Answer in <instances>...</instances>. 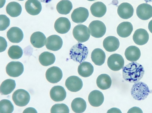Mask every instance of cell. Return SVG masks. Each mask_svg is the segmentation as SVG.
<instances>
[{"label":"cell","instance_id":"cell-1","mask_svg":"<svg viewBox=\"0 0 152 113\" xmlns=\"http://www.w3.org/2000/svg\"><path fill=\"white\" fill-rule=\"evenodd\" d=\"M122 76L127 82L135 83L139 81L144 73L143 67L136 62L130 63L123 67Z\"/></svg>","mask_w":152,"mask_h":113},{"label":"cell","instance_id":"cell-2","mask_svg":"<svg viewBox=\"0 0 152 113\" xmlns=\"http://www.w3.org/2000/svg\"><path fill=\"white\" fill-rule=\"evenodd\" d=\"M88 52L87 47L84 44L79 43L71 48L69 55L71 58L74 61L81 63L86 59Z\"/></svg>","mask_w":152,"mask_h":113},{"label":"cell","instance_id":"cell-3","mask_svg":"<svg viewBox=\"0 0 152 113\" xmlns=\"http://www.w3.org/2000/svg\"><path fill=\"white\" fill-rule=\"evenodd\" d=\"M131 93L134 99L140 101L144 100L147 97L150 91L146 84L142 82H138L132 86Z\"/></svg>","mask_w":152,"mask_h":113},{"label":"cell","instance_id":"cell-4","mask_svg":"<svg viewBox=\"0 0 152 113\" xmlns=\"http://www.w3.org/2000/svg\"><path fill=\"white\" fill-rule=\"evenodd\" d=\"M73 36L79 43H83L87 41L90 35V31L86 26L80 24L77 25L72 31Z\"/></svg>","mask_w":152,"mask_h":113},{"label":"cell","instance_id":"cell-5","mask_svg":"<svg viewBox=\"0 0 152 113\" xmlns=\"http://www.w3.org/2000/svg\"><path fill=\"white\" fill-rule=\"evenodd\" d=\"M30 99L29 93L23 89L15 91L12 95V99L16 105L20 107L25 106L29 103Z\"/></svg>","mask_w":152,"mask_h":113},{"label":"cell","instance_id":"cell-6","mask_svg":"<svg viewBox=\"0 0 152 113\" xmlns=\"http://www.w3.org/2000/svg\"><path fill=\"white\" fill-rule=\"evenodd\" d=\"M88 28L91 35L96 38H100L103 36L106 30L103 22L98 20L91 22L89 25Z\"/></svg>","mask_w":152,"mask_h":113},{"label":"cell","instance_id":"cell-7","mask_svg":"<svg viewBox=\"0 0 152 113\" xmlns=\"http://www.w3.org/2000/svg\"><path fill=\"white\" fill-rule=\"evenodd\" d=\"M124 63V60L123 57L118 54L111 55L107 60L108 67L113 71H118L123 68Z\"/></svg>","mask_w":152,"mask_h":113},{"label":"cell","instance_id":"cell-8","mask_svg":"<svg viewBox=\"0 0 152 113\" xmlns=\"http://www.w3.org/2000/svg\"><path fill=\"white\" fill-rule=\"evenodd\" d=\"M7 74L10 76L17 77L20 75L24 71V67L20 62L12 61L9 62L6 68Z\"/></svg>","mask_w":152,"mask_h":113},{"label":"cell","instance_id":"cell-9","mask_svg":"<svg viewBox=\"0 0 152 113\" xmlns=\"http://www.w3.org/2000/svg\"><path fill=\"white\" fill-rule=\"evenodd\" d=\"M47 80L52 83H57L62 79L63 73L61 70L56 66H53L48 68L45 74Z\"/></svg>","mask_w":152,"mask_h":113},{"label":"cell","instance_id":"cell-10","mask_svg":"<svg viewBox=\"0 0 152 113\" xmlns=\"http://www.w3.org/2000/svg\"><path fill=\"white\" fill-rule=\"evenodd\" d=\"M65 86L69 91L72 92H77L82 88L83 83L82 80L76 76H71L66 80Z\"/></svg>","mask_w":152,"mask_h":113},{"label":"cell","instance_id":"cell-11","mask_svg":"<svg viewBox=\"0 0 152 113\" xmlns=\"http://www.w3.org/2000/svg\"><path fill=\"white\" fill-rule=\"evenodd\" d=\"M89 16L88 10L84 7L75 9L71 15L72 21L76 23H82L85 21Z\"/></svg>","mask_w":152,"mask_h":113},{"label":"cell","instance_id":"cell-12","mask_svg":"<svg viewBox=\"0 0 152 113\" xmlns=\"http://www.w3.org/2000/svg\"><path fill=\"white\" fill-rule=\"evenodd\" d=\"M62 45L63 41L61 37L57 35H53L47 38L45 46L48 49L56 51L59 50Z\"/></svg>","mask_w":152,"mask_h":113},{"label":"cell","instance_id":"cell-13","mask_svg":"<svg viewBox=\"0 0 152 113\" xmlns=\"http://www.w3.org/2000/svg\"><path fill=\"white\" fill-rule=\"evenodd\" d=\"M136 14L142 20H148L152 17V6L147 3L141 4L137 8Z\"/></svg>","mask_w":152,"mask_h":113},{"label":"cell","instance_id":"cell-14","mask_svg":"<svg viewBox=\"0 0 152 113\" xmlns=\"http://www.w3.org/2000/svg\"><path fill=\"white\" fill-rule=\"evenodd\" d=\"M56 31L58 33L64 34L67 33L71 28V23L66 17H60L56 20L54 25Z\"/></svg>","mask_w":152,"mask_h":113},{"label":"cell","instance_id":"cell-15","mask_svg":"<svg viewBox=\"0 0 152 113\" xmlns=\"http://www.w3.org/2000/svg\"><path fill=\"white\" fill-rule=\"evenodd\" d=\"M134 11L133 8L130 4L127 2H124L118 6L117 13L121 18L127 19L133 16Z\"/></svg>","mask_w":152,"mask_h":113},{"label":"cell","instance_id":"cell-16","mask_svg":"<svg viewBox=\"0 0 152 113\" xmlns=\"http://www.w3.org/2000/svg\"><path fill=\"white\" fill-rule=\"evenodd\" d=\"M149 38V34L147 31L142 28L137 29L133 35V39L136 44L142 46L146 44Z\"/></svg>","mask_w":152,"mask_h":113},{"label":"cell","instance_id":"cell-17","mask_svg":"<svg viewBox=\"0 0 152 113\" xmlns=\"http://www.w3.org/2000/svg\"><path fill=\"white\" fill-rule=\"evenodd\" d=\"M7 35L9 41L13 43H19L23 38L22 30L16 27L10 28L7 32Z\"/></svg>","mask_w":152,"mask_h":113},{"label":"cell","instance_id":"cell-18","mask_svg":"<svg viewBox=\"0 0 152 113\" xmlns=\"http://www.w3.org/2000/svg\"><path fill=\"white\" fill-rule=\"evenodd\" d=\"M51 98L55 102L63 101L66 96V92L63 87L56 85L52 88L50 92Z\"/></svg>","mask_w":152,"mask_h":113},{"label":"cell","instance_id":"cell-19","mask_svg":"<svg viewBox=\"0 0 152 113\" xmlns=\"http://www.w3.org/2000/svg\"><path fill=\"white\" fill-rule=\"evenodd\" d=\"M25 6L27 12L32 15H38L42 9L41 4L38 0H28Z\"/></svg>","mask_w":152,"mask_h":113},{"label":"cell","instance_id":"cell-20","mask_svg":"<svg viewBox=\"0 0 152 113\" xmlns=\"http://www.w3.org/2000/svg\"><path fill=\"white\" fill-rule=\"evenodd\" d=\"M88 99L89 102L91 106L97 107L102 104L104 97L101 92L98 90H94L90 93Z\"/></svg>","mask_w":152,"mask_h":113},{"label":"cell","instance_id":"cell-21","mask_svg":"<svg viewBox=\"0 0 152 113\" xmlns=\"http://www.w3.org/2000/svg\"><path fill=\"white\" fill-rule=\"evenodd\" d=\"M103 45L105 50L109 52L116 51L119 48L120 43L118 39L115 36H110L104 40Z\"/></svg>","mask_w":152,"mask_h":113},{"label":"cell","instance_id":"cell-22","mask_svg":"<svg viewBox=\"0 0 152 113\" xmlns=\"http://www.w3.org/2000/svg\"><path fill=\"white\" fill-rule=\"evenodd\" d=\"M30 42L34 47L39 48L46 45V37L42 32H36L31 35L30 38Z\"/></svg>","mask_w":152,"mask_h":113},{"label":"cell","instance_id":"cell-23","mask_svg":"<svg viewBox=\"0 0 152 113\" xmlns=\"http://www.w3.org/2000/svg\"><path fill=\"white\" fill-rule=\"evenodd\" d=\"M133 30V26L131 22H124L120 23L118 26L117 32L119 36L125 38L131 35Z\"/></svg>","mask_w":152,"mask_h":113},{"label":"cell","instance_id":"cell-24","mask_svg":"<svg viewBox=\"0 0 152 113\" xmlns=\"http://www.w3.org/2000/svg\"><path fill=\"white\" fill-rule=\"evenodd\" d=\"M124 54L128 60L134 62L136 61L140 58L141 52L138 47L134 46H131L126 49Z\"/></svg>","mask_w":152,"mask_h":113},{"label":"cell","instance_id":"cell-25","mask_svg":"<svg viewBox=\"0 0 152 113\" xmlns=\"http://www.w3.org/2000/svg\"><path fill=\"white\" fill-rule=\"evenodd\" d=\"M90 9L93 15L95 17H101L105 14L107 8L103 3L98 1L93 3L91 5Z\"/></svg>","mask_w":152,"mask_h":113},{"label":"cell","instance_id":"cell-26","mask_svg":"<svg viewBox=\"0 0 152 113\" xmlns=\"http://www.w3.org/2000/svg\"><path fill=\"white\" fill-rule=\"evenodd\" d=\"M106 55L104 51L101 49L96 48L92 51L91 58L92 62L97 65L101 66L104 62Z\"/></svg>","mask_w":152,"mask_h":113},{"label":"cell","instance_id":"cell-27","mask_svg":"<svg viewBox=\"0 0 152 113\" xmlns=\"http://www.w3.org/2000/svg\"><path fill=\"white\" fill-rule=\"evenodd\" d=\"M94 68L92 65L87 62H83L80 63L78 68V72L81 76L88 77L92 74Z\"/></svg>","mask_w":152,"mask_h":113},{"label":"cell","instance_id":"cell-28","mask_svg":"<svg viewBox=\"0 0 152 113\" xmlns=\"http://www.w3.org/2000/svg\"><path fill=\"white\" fill-rule=\"evenodd\" d=\"M6 9L7 14L11 17H16L21 14L22 8L19 3L15 1H12L7 4Z\"/></svg>","mask_w":152,"mask_h":113},{"label":"cell","instance_id":"cell-29","mask_svg":"<svg viewBox=\"0 0 152 113\" xmlns=\"http://www.w3.org/2000/svg\"><path fill=\"white\" fill-rule=\"evenodd\" d=\"M96 84L100 89L105 90L109 88L112 84V80L107 74H103L99 75L96 81Z\"/></svg>","mask_w":152,"mask_h":113},{"label":"cell","instance_id":"cell-30","mask_svg":"<svg viewBox=\"0 0 152 113\" xmlns=\"http://www.w3.org/2000/svg\"><path fill=\"white\" fill-rule=\"evenodd\" d=\"M15 86L16 83L15 80L10 79H6L1 84L0 93L3 95H8L13 91Z\"/></svg>","mask_w":152,"mask_h":113},{"label":"cell","instance_id":"cell-31","mask_svg":"<svg viewBox=\"0 0 152 113\" xmlns=\"http://www.w3.org/2000/svg\"><path fill=\"white\" fill-rule=\"evenodd\" d=\"M86 103L83 98H76L72 101L71 107L72 111L75 113H81L84 112L86 108Z\"/></svg>","mask_w":152,"mask_h":113},{"label":"cell","instance_id":"cell-32","mask_svg":"<svg viewBox=\"0 0 152 113\" xmlns=\"http://www.w3.org/2000/svg\"><path fill=\"white\" fill-rule=\"evenodd\" d=\"M55 60L54 55L48 51H44L42 53L39 58L40 63L44 66H47L53 64Z\"/></svg>","mask_w":152,"mask_h":113},{"label":"cell","instance_id":"cell-33","mask_svg":"<svg viewBox=\"0 0 152 113\" xmlns=\"http://www.w3.org/2000/svg\"><path fill=\"white\" fill-rule=\"evenodd\" d=\"M72 8V2L68 0H62L57 4L56 8L60 14L66 15L69 14Z\"/></svg>","mask_w":152,"mask_h":113},{"label":"cell","instance_id":"cell-34","mask_svg":"<svg viewBox=\"0 0 152 113\" xmlns=\"http://www.w3.org/2000/svg\"><path fill=\"white\" fill-rule=\"evenodd\" d=\"M8 54L12 59H18L22 57L23 51L21 48L19 46L13 45L9 48Z\"/></svg>","mask_w":152,"mask_h":113},{"label":"cell","instance_id":"cell-35","mask_svg":"<svg viewBox=\"0 0 152 113\" xmlns=\"http://www.w3.org/2000/svg\"><path fill=\"white\" fill-rule=\"evenodd\" d=\"M14 106L11 101L3 99L0 101V113H11L14 110Z\"/></svg>","mask_w":152,"mask_h":113},{"label":"cell","instance_id":"cell-36","mask_svg":"<svg viewBox=\"0 0 152 113\" xmlns=\"http://www.w3.org/2000/svg\"><path fill=\"white\" fill-rule=\"evenodd\" d=\"M51 113H69V109L68 106L63 103L54 105L50 109Z\"/></svg>","mask_w":152,"mask_h":113},{"label":"cell","instance_id":"cell-37","mask_svg":"<svg viewBox=\"0 0 152 113\" xmlns=\"http://www.w3.org/2000/svg\"><path fill=\"white\" fill-rule=\"evenodd\" d=\"M0 31L5 30L10 25V19L5 15H0Z\"/></svg>","mask_w":152,"mask_h":113},{"label":"cell","instance_id":"cell-38","mask_svg":"<svg viewBox=\"0 0 152 113\" xmlns=\"http://www.w3.org/2000/svg\"><path fill=\"white\" fill-rule=\"evenodd\" d=\"M0 38V52L4 51L7 46V43L5 39L1 36Z\"/></svg>","mask_w":152,"mask_h":113},{"label":"cell","instance_id":"cell-39","mask_svg":"<svg viewBox=\"0 0 152 113\" xmlns=\"http://www.w3.org/2000/svg\"><path fill=\"white\" fill-rule=\"evenodd\" d=\"M128 113H143L142 110L140 108L134 106L130 109Z\"/></svg>","mask_w":152,"mask_h":113},{"label":"cell","instance_id":"cell-40","mask_svg":"<svg viewBox=\"0 0 152 113\" xmlns=\"http://www.w3.org/2000/svg\"><path fill=\"white\" fill-rule=\"evenodd\" d=\"M23 113H37V110L32 107H29L25 109Z\"/></svg>","mask_w":152,"mask_h":113},{"label":"cell","instance_id":"cell-41","mask_svg":"<svg viewBox=\"0 0 152 113\" xmlns=\"http://www.w3.org/2000/svg\"><path fill=\"white\" fill-rule=\"evenodd\" d=\"M121 113V110L118 109L116 108H111L109 110L107 113Z\"/></svg>","mask_w":152,"mask_h":113},{"label":"cell","instance_id":"cell-42","mask_svg":"<svg viewBox=\"0 0 152 113\" xmlns=\"http://www.w3.org/2000/svg\"><path fill=\"white\" fill-rule=\"evenodd\" d=\"M148 27L149 30L152 33V20L149 22Z\"/></svg>","mask_w":152,"mask_h":113},{"label":"cell","instance_id":"cell-43","mask_svg":"<svg viewBox=\"0 0 152 113\" xmlns=\"http://www.w3.org/2000/svg\"><path fill=\"white\" fill-rule=\"evenodd\" d=\"M40 1L45 3H48L50 2H51L52 0H39Z\"/></svg>","mask_w":152,"mask_h":113},{"label":"cell","instance_id":"cell-44","mask_svg":"<svg viewBox=\"0 0 152 113\" xmlns=\"http://www.w3.org/2000/svg\"><path fill=\"white\" fill-rule=\"evenodd\" d=\"M146 3L152 2V0H144Z\"/></svg>","mask_w":152,"mask_h":113},{"label":"cell","instance_id":"cell-45","mask_svg":"<svg viewBox=\"0 0 152 113\" xmlns=\"http://www.w3.org/2000/svg\"><path fill=\"white\" fill-rule=\"evenodd\" d=\"M87 0L89 1H94L95 0Z\"/></svg>","mask_w":152,"mask_h":113},{"label":"cell","instance_id":"cell-46","mask_svg":"<svg viewBox=\"0 0 152 113\" xmlns=\"http://www.w3.org/2000/svg\"><path fill=\"white\" fill-rule=\"evenodd\" d=\"M18 1H23L24 0H18Z\"/></svg>","mask_w":152,"mask_h":113}]
</instances>
